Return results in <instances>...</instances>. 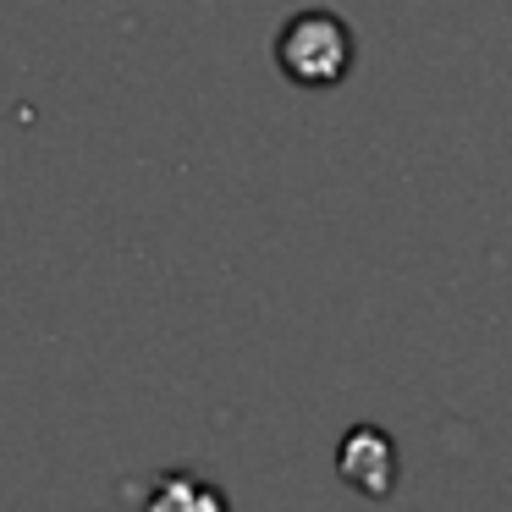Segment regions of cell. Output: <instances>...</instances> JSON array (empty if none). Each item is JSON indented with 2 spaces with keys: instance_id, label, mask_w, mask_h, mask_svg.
I'll use <instances>...</instances> for the list:
<instances>
[{
  "instance_id": "6da1fadb",
  "label": "cell",
  "mask_w": 512,
  "mask_h": 512,
  "mask_svg": "<svg viewBox=\"0 0 512 512\" xmlns=\"http://www.w3.org/2000/svg\"><path fill=\"white\" fill-rule=\"evenodd\" d=\"M276 61L303 89H331L353 67V28L336 12H298L276 39Z\"/></svg>"
},
{
  "instance_id": "7a4b0ae2",
  "label": "cell",
  "mask_w": 512,
  "mask_h": 512,
  "mask_svg": "<svg viewBox=\"0 0 512 512\" xmlns=\"http://www.w3.org/2000/svg\"><path fill=\"white\" fill-rule=\"evenodd\" d=\"M336 463H342L347 485H358L364 496H386V490L397 485V446H391V435L375 430V424H358L342 441Z\"/></svg>"
}]
</instances>
